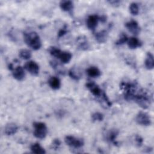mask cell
<instances>
[{
    "mask_svg": "<svg viewBox=\"0 0 154 154\" xmlns=\"http://www.w3.org/2000/svg\"><path fill=\"white\" fill-rule=\"evenodd\" d=\"M120 87L123 92L125 98L133 100L143 109H147L152 101L150 91L142 88L136 82H122Z\"/></svg>",
    "mask_w": 154,
    "mask_h": 154,
    "instance_id": "obj_1",
    "label": "cell"
},
{
    "mask_svg": "<svg viewBox=\"0 0 154 154\" xmlns=\"http://www.w3.org/2000/svg\"><path fill=\"white\" fill-rule=\"evenodd\" d=\"M23 39L25 43L34 51L38 50L42 47L40 36L35 31L25 32L23 33Z\"/></svg>",
    "mask_w": 154,
    "mask_h": 154,
    "instance_id": "obj_2",
    "label": "cell"
},
{
    "mask_svg": "<svg viewBox=\"0 0 154 154\" xmlns=\"http://www.w3.org/2000/svg\"><path fill=\"white\" fill-rule=\"evenodd\" d=\"M34 137L38 139H43L46 137L48 133V128L45 123L35 122L33 123Z\"/></svg>",
    "mask_w": 154,
    "mask_h": 154,
    "instance_id": "obj_3",
    "label": "cell"
},
{
    "mask_svg": "<svg viewBox=\"0 0 154 154\" xmlns=\"http://www.w3.org/2000/svg\"><path fill=\"white\" fill-rule=\"evenodd\" d=\"M64 141L67 145L75 149L81 148L84 144V141L82 139L76 138L72 135L66 136Z\"/></svg>",
    "mask_w": 154,
    "mask_h": 154,
    "instance_id": "obj_4",
    "label": "cell"
},
{
    "mask_svg": "<svg viewBox=\"0 0 154 154\" xmlns=\"http://www.w3.org/2000/svg\"><path fill=\"white\" fill-rule=\"evenodd\" d=\"M135 122L142 126H150L152 123L149 115L144 111H140L136 116Z\"/></svg>",
    "mask_w": 154,
    "mask_h": 154,
    "instance_id": "obj_5",
    "label": "cell"
},
{
    "mask_svg": "<svg viewBox=\"0 0 154 154\" xmlns=\"http://www.w3.org/2000/svg\"><path fill=\"white\" fill-rule=\"evenodd\" d=\"M24 69L33 76H37L39 73V66L34 61L26 62L24 65Z\"/></svg>",
    "mask_w": 154,
    "mask_h": 154,
    "instance_id": "obj_6",
    "label": "cell"
},
{
    "mask_svg": "<svg viewBox=\"0 0 154 154\" xmlns=\"http://www.w3.org/2000/svg\"><path fill=\"white\" fill-rule=\"evenodd\" d=\"M86 87L95 97H100L102 95L103 91L99 87V86L93 81H89L86 84Z\"/></svg>",
    "mask_w": 154,
    "mask_h": 154,
    "instance_id": "obj_7",
    "label": "cell"
},
{
    "mask_svg": "<svg viewBox=\"0 0 154 154\" xmlns=\"http://www.w3.org/2000/svg\"><path fill=\"white\" fill-rule=\"evenodd\" d=\"M99 21V16L96 14L90 15L86 20V25L87 28L91 30L94 31L97 26L98 22Z\"/></svg>",
    "mask_w": 154,
    "mask_h": 154,
    "instance_id": "obj_8",
    "label": "cell"
},
{
    "mask_svg": "<svg viewBox=\"0 0 154 154\" xmlns=\"http://www.w3.org/2000/svg\"><path fill=\"white\" fill-rule=\"evenodd\" d=\"M125 26L128 30L134 35H138L140 32V27L137 21L131 20L125 23Z\"/></svg>",
    "mask_w": 154,
    "mask_h": 154,
    "instance_id": "obj_9",
    "label": "cell"
},
{
    "mask_svg": "<svg viewBox=\"0 0 154 154\" xmlns=\"http://www.w3.org/2000/svg\"><path fill=\"white\" fill-rule=\"evenodd\" d=\"M12 72H13L12 75L13 78L17 81H21L23 80V79L25 78V73L24 69L22 67L18 66L14 68Z\"/></svg>",
    "mask_w": 154,
    "mask_h": 154,
    "instance_id": "obj_10",
    "label": "cell"
},
{
    "mask_svg": "<svg viewBox=\"0 0 154 154\" xmlns=\"http://www.w3.org/2000/svg\"><path fill=\"white\" fill-rule=\"evenodd\" d=\"M18 131V126L14 123H9L7 124L4 128V134L10 136L15 134Z\"/></svg>",
    "mask_w": 154,
    "mask_h": 154,
    "instance_id": "obj_11",
    "label": "cell"
},
{
    "mask_svg": "<svg viewBox=\"0 0 154 154\" xmlns=\"http://www.w3.org/2000/svg\"><path fill=\"white\" fill-rule=\"evenodd\" d=\"M60 8L66 12L71 13L73 9V2L69 0L61 1L59 4Z\"/></svg>",
    "mask_w": 154,
    "mask_h": 154,
    "instance_id": "obj_12",
    "label": "cell"
},
{
    "mask_svg": "<svg viewBox=\"0 0 154 154\" xmlns=\"http://www.w3.org/2000/svg\"><path fill=\"white\" fill-rule=\"evenodd\" d=\"M57 58H58L62 63L67 64L71 61L72 58V55L69 51H61L57 57Z\"/></svg>",
    "mask_w": 154,
    "mask_h": 154,
    "instance_id": "obj_13",
    "label": "cell"
},
{
    "mask_svg": "<svg viewBox=\"0 0 154 154\" xmlns=\"http://www.w3.org/2000/svg\"><path fill=\"white\" fill-rule=\"evenodd\" d=\"M119 131L117 129H110L105 134V139L106 141L112 143L113 144H117L116 142V139L119 135Z\"/></svg>",
    "mask_w": 154,
    "mask_h": 154,
    "instance_id": "obj_14",
    "label": "cell"
},
{
    "mask_svg": "<svg viewBox=\"0 0 154 154\" xmlns=\"http://www.w3.org/2000/svg\"><path fill=\"white\" fill-rule=\"evenodd\" d=\"M108 36V31L106 30H102L96 32L94 35V37L97 42L99 43H104L106 42Z\"/></svg>",
    "mask_w": 154,
    "mask_h": 154,
    "instance_id": "obj_15",
    "label": "cell"
},
{
    "mask_svg": "<svg viewBox=\"0 0 154 154\" xmlns=\"http://www.w3.org/2000/svg\"><path fill=\"white\" fill-rule=\"evenodd\" d=\"M48 84L52 89L57 90L61 87V81L58 77L51 76L48 80Z\"/></svg>",
    "mask_w": 154,
    "mask_h": 154,
    "instance_id": "obj_16",
    "label": "cell"
},
{
    "mask_svg": "<svg viewBox=\"0 0 154 154\" xmlns=\"http://www.w3.org/2000/svg\"><path fill=\"white\" fill-rule=\"evenodd\" d=\"M127 44L128 47L131 49H134L139 48L142 45L141 42L139 40V39L135 37H132L129 38L127 42Z\"/></svg>",
    "mask_w": 154,
    "mask_h": 154,
    "instance_id": "obj_17",
    "label": "cell"
},
{
    "mask_svg": "<svg viewBox=\"0 0 154 154\" xmlns=\"http://www.w3.org/2000/svg\"><path fill=\"white\" fill-rule=\"evenodd\" d=\"M144 65L147 70H152L154 67L153 55L150 52H147L144 61Z\"/></svg>",
    "mask_w": 154,
    "mask_h": 154,
    "instance_id": "obj_18",
    "label": "cell"
},
{
    "mask_svg": "<svg viewBox=\"0 0 154 154\" xmlns=\"http://www.w3.org/2000/svg\"><path fill=\"white\" fill-rule=\"evenodd\" d=\"M78 48L82 51L88 50L90 48L89 43L87 42V38L85 37L81 36L80 38H78L77 40Z\"/></svg>",
    "mask_w": 154,
    "mask_h": 154,
    "instance_id": "obj_19",
    "label": "cell"
},
{
    "mask_svg": "<svg viewBox=\"0 0 154 154\" xmlns=\"http://www.w3.org/2000/svg\"><path fill=\"white\" fill-rule=\"evenodd\" d=\"M86 73L87 75L91 78H97L100 76V70L95 66H91L86 70Z\"/></svg>",
    "mask_w": 154,
    "mask_h": 154,
    "instance_id": "obj_20",
    "label": "cell"
},
{
    "mask_svg": "<svg viewBox=\"0 0 154 154\" xmlns=\"http://www.w3.org/2000/svg\"><path fill=\"white\" fill-rule=\"evenodd\" d=\"M30 149L31 152L34 153H36V154L46 153V151L45 149L38 143H35L32 144L30 147Z\"/></svg>",
    "mask_w": 154,
    "mask_h": 154,
    "instance_id": "obj_21",
    "label": "cell"
},
{
    "mask_svg": "<svg viewBox=\"0 0 154 154\" xmlns=\"http://www.w3.org/2000/svg\"><path fill=\"white\" fill-rule=\"evenodd\" d=\"M50 65L57 72V73L61 74V75H64L66 73V70L64 69V67L58 63V62L55 61V60H52L50 61Z\"/></svg>",
    "mask_w": 154,
    "mask_h": 154,
    "instance_id": "obj_22",
    "label": "cell"
},
{
    "mask_svg": "<svg viewBox=\"0 0 154 154\" xmlns=\"http://www.w3.org/2000/svg\"><path fill=\"white\" fill-rule=\"evenodd\" d=\"M68 75L69 76L73 79L74 80H76V81H78L81 79V72L76 70V69L75 68H73V69H71L69 72H68Z\"/></svg>",
    "mask_w": 154,
    "mask_h": 154,
    "instance_id": "obj_23",
    "label": "cell"
},
{
    "mask_svg": "<svg viewBox=\"0 0 154 154\" xmlns=\"http://www.w3.org/2000/svg\"><path fill=\"white\" fill-rule=\"evenodd\" d=\"M129 10L131 14L136 16L139 13V6L137 2H132L130 4Z\"/></svg>",
    "mask_w": 154,
    "mask_h": 154,
    "instance_id": "obj_24",
    "label": "cell"
},
{
    "mask_svg": "<svg viewBox=\"0 0 154 154\" xmlns=\"http://www.w3.org/2000/svg\"><path fill=\"white\" fill-rule=\"evenodd\" d=\"M19 55L23 60H28L31 57V52L28 49H21L19 52Z\"/></svg>",
    "mask_w": 154,
    "mask_h": 154,
    "instance_id": "obj_25",
    "label": "cell"
},
{
    "mask_svg": "<svg viewBox=\"0 0 154 154\" xmlns=\"http://www.w3.org/2000/svg\"><path fill=\"white\" fill-rule=\"evenodd\" d=\"M104 116L102 113L99 112H94L91 115V120L93 122H101L103 120Z\"/></svg>",
    "mask_w": 154,
    "mask_h": 154,
    "instance_id": "obj_26",
    "label": "cell"
},
{
    "mask_svg": "<svg viewBox=\"0 0 154 154\" xmlns=\"http://www.w3.org/2000/svg\"><path fill=\"white\" fill-rule=\"evenodd\" d=\"M128 37L126 35V34H125V33H122L120 38L118 39V40L116 42V45H122L125 44V43H127L128 40Z\"/></svg>",
    "mask_w": 154,
    "mask_h": 154,
    "instance_id": "obj_27",
    "label": "cell"
},
{
    "mask_svg": "<svg viewBox=\"0 0 154 154\" xmlns=\"http://www.w3.org/2000/svg\"><path fill=\"white\" fill-rule=\"evenodd\" d=\"M60 51H61V50L59 48L55 47V46H51L49 48V52L50 54L52 56L56 57V58H57Z\"/></svg>",
    "mask_w": 154,
    "mask_h": 154,
    "instance_id": "obj_28",
    "label": "cell"
},
{
    "mask_svg": "<svg viewBox=\"0 0 154 154\" xmlns=\"http://www.w3.org/2000/svg\"><path fill=\"white\" fill-rule=\"evenodd\" d=\"M60 146H61V141H60V140L59 139L56 138V139H54L52 141V143L51 144V148L52 149H53V150H58L59 149Z\"/></svg>",
    "mask_w": 154,
    "mask_h": 154,
    "instance_id": "obj_29",
    "label": "cell"
},
{
    "mask_svg": "<svg viewBox=\"0 0 154 154\" xmlns=\"http://www.w3.org/2000/svg\"><path fill=\"white\" fill-rule=\"evenodd\" d=\"M67 32V28L66 25H64L63 28H61L58 32V37L60 38L63 36H64L66 33Z\"/></svg>",
    "mask_w": 154,
    "mask_h": 154,
    "instance_id": "obj_30",
    "label": "cell"
},
{
    "mask_svg": "<svg viewBox=\"0 0 154 154\" xmlns=\"http://www.w3.org/2000/svg\"><path fill=\"white\" fill-rule=\"evenodd\" d=\"M135 143L136 145L138 147H140L142 146L143 143V138L138 135H136L135 137Z\"/></svg>",
    "mask_w": 154,
    "mask_h": 154,
    "instance_id": "obj_31",
    "label": "cell"
},
{
    "mask_svg": "<svg viewBox=\"0 0 154 154\" xmlns=\"http://www.w3.org/2000/svg\"><path fill=\"white\" fill-rule=\"evenodd\" d=\"M113 7H118L120 5L121 1L119 0H109L107 1Z\"/></svg>",
    "mask_w": 154,
    "mask_h": 154,
    "instance_id": "obj_32",
    "label": "cell"
},
{
    "mask_svg": "<svg viewBox=\"0 0 154 154\" xmlns=\"http://www.w3.org/2000/svg\"><path fill=\"white\" fill-rule=\"evenodd\" d=\"M99 20L101 21L102 23H104L106 20V16L105 15H102L101 16H99Z\"/></svg>",
    "mask_w": 154,
    "mask_h": 154,
    "instance_id": "obj_33",
    "label": "cell"
}]
</instances>
